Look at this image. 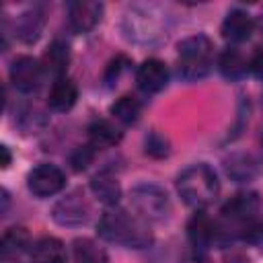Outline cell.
<instances>
[{
    "label": "cell",
    "mask_w": 263,
    "mask_h": 263,
    "mask_svg": "<svg viewBox=\"0 0 263 263\" xmlns=\"http://www.w3.org/2000/svg\"><path fill=\"white\" fill-rule=\"evenodd\" d=\"M261 142H263V134H261Z\"/></svg>",
    "instance_id": "obj_30"
},
{
    "label": "cell",
    "mask_w": 263,
    "mask_h": 263,
    "mask_svg": "<svg viewBox=\"0 0 263 263\" xmlns=\"http://www.w3.org/2000/svg\"><path fill=\"white\" fill-rule=\"evenodd\" d=\"M187 234H189L191 247L205 251L208 245L216 238L218 230H216V224H214L203 212H197V214L189 220V224H187Z\"/></svg>",
    "instance_id": "obj_15"
},
{
    "label": "cell",
    "mask_w": 263,
    "mask_h": 263,
    "mask_svg": "<svg viewBox=\"0 0 263 263\" xmlns=\"http://www.w3.org/2000/svg\"><path fill=\"white\" fill-rule=\"evenodd\" d=\"M95 154H97V148H95V146H90V144L78 146V148L72 152V156H70L72 168H74V171H84V168L92 162Z\"/></svg>",
    "instance_id": "obj_26"
},
{
    "label": "cell",
    "mask_w": 263,
    "mask_h": 263,
    "mask_svg": "<svg viewBox=\"0 0 263 263\" xmlns=\"http://www.w3.org/2000/svg\"><path fill=\"white\" fill-rule=\"evenodd\" d=\"M136 82H138L140 90H144L146 95L160 92L168 82V70H166L164 62H160L156 58L142 62V66L136 72Z\"/></svg>",
    "instance_id": "obj_11"
},
{
    "label": "cell",
    "mask_w": 263,
    "mask_h": 263,
    "mask_svg": "<svg viewBox=\"0 0 263 263\" xmlns=\"http://www.w3.org/2000/svg\"><path fill=\"white\" fill-rule=\"evenodd\" d=\"M121 29L123 35L134 43H156L166 35L162 27V18L144 8H129L123 14Z\"/></svg>",
    "instance_id": "obj_5"
},
{
    "label": "cell",
    "mask_w": 263,
    "mask_h": 263,
    "mask_svg": "<svg viewBox=\"0 0 263 263\" xmlns=\"http://www.w3.org/2000/svg\"><path fill=\"white\" fill-rule=\"evenodd\" d=\"M0 152H2V166L6 168L10 164V150H8V146H0Z\"/></svg>",
    "instance_id": "obj_29"
},
{
    "label": "cell",
    "mask_w": 263,
    "mask_h": 263,
    "mask_svg": "<svg viewBox=\"0 0 263 263\" xmlns=\"http://www.w3.org/2000/svg\"><path fill=\"white\" fill-rule=\"evenodd\" d=\"M132 208L146 222H162L171 214V199L166 191L152 183H140L129 193Z\"/></svg>",
    "instance_id": "obj_4"
},
{
    "label": "cell",
    "mask_w": 263,
    "mask_h": 263,
    "mask_svg": "<svg viewBox=\"0 0 263 263\" xmlns=\"http://www.w3.org/2000/svg\"><path fill=\"white\" fill-rule=\"evenodd\" d=\"M68 60H70V49H68V43L55 39L47 53H45V70L53 72L58 78H62V74L66 72V66H68Z\"/></svg>",
    "instance_id": "obj_23"
},
{
    "label": "cell",
    "mask_w": 263,
    "mask_h": 263,
    "mask_svg": "<svg viewBox=\"0 0 263 263\" xmlns=\"http://www.w3.org/2000/svg\"><path fill=\"white\" fill-rule=\"evenodd\" d=\"M214 45L205 35H191L179 43L177 70L183 80H199L212 70Z\"/></svg>",
    "instance_id": "obj_3"
},
{
    "label": "cell",
    "mask_w": 263,
    "mask_h": 263,
    "mask_svg": "<svg viewBox=\"0 0 263 263\" xmlns=\"http://www.w3.org/2000/svg\"><path fill=\"white\" fill-rule=\"evenodd\" d=\"M78 99V88L76 84L70 80V78H55V82L51 84L49 88V95H47V105L51 111H58V113H64L68 109L74 107Z\"/></svg>",
    "instance_id": "obj_13"
},
{
    "label": "cell",
    "mask_w": 263,
    "mask_h": 263,
    "mask_svg": "<svg viewBox=\"0 0 263 263\" xmlns=\"http://www.w3.org/2000/svg\"><path fill=\"white\" fill-rule=\"evenodd\" d=\"M103 16V4L92 0H74L68 4V25L74 33H88Z\"/></svg>",
    "instance_id": "obj_10"
},
{
    "label": "cell",
    "mask_w": 263,
    "mask_h": 263,
    "mask_svg": "<svg viewBox=\"0 0 263 263\" xmlns=\"http://www.w3.org/2000/svg\"><path fill=\"white\" fill-rule=\"evenodd\" d=\"M121 140V132L107 119H95L88 125V144L95 148H111Z\"/></svg>",
    "instance_id": "obj_19"
},
{
    "label": "cell",
    "mask_w": 263,
    "mask_h": 263,
    "mask_svg": "<svg viewBox=\"0 0 263 263\" xmlns=\"http://www.w3.org/2000/svg\"><path fill=\"white\" fill-rule=\"evenodd\" d=\"M259 212V195L255 191H242L230 197L222 208V218L226 222L238 224L242 234L255 224V216Z\"/></svg>",
    "instance_id": "obj_6"
},
{
    "label": "cell",
    "mask_w": 263,
    "mask_h": 263,
    "mask_svg": "<svg viewBox=\"0 0 263 263\" xmlns=\"http://www.w3.org/2000/svg\"><path fill=\"white\" fill-rule=\"evenodd\" d=\"M224 171L226 175L236 181V183H247V181H253L259 173V164L257 160L251 156V154H245V152H236V154H230L226 160H224Z\"/></svg>",
    "instance_id": "obj_14"
},
{
    "label": "cell",
    "mask_w": 263,
    "mask_h": 263,
    "mask_svg": "<svg viewBox=\"0 0 263 263\" xmlns=\"http://www.w3.org/2000/svg\"><path fill=\"white\" fill-rule=\"evenodd\" d=\"M88 216H90V208H88L82 191L68 193L51 210V218L60 226H82V224H86Z\"/></svg>",
    "instance_id": "obj_9"
},
{
    "label": "cell",
    "mask_w": 263,
    "mask_h": 263,
    "mask_svg": "<svg viewBox=\"0 0 263 263\" xmlns=\"http://www.w3.org/2000/svg\"><path fill=\"white\" fill-rule=\"evenodd\" d=\"M97 230L99 236L107 242H115L129 249H142L152 242V234L146 220L134 218L125 210H107L101 216Z\"/></svg>",
    "instance_id": "obj_1"
},
{
    "label": "cell",
    "mask_w": 263,
    "mask_h": 263,
    "mask_svg": "<svg viewBox=\"0 0 263 263\" xmlns=\"http://www.w3.org/2000/svg\"><path fill=\"white\" fill-rule=\"evenodd\" d=\"M140 113H142V103H140L136 97H129V95L119 97V99L111 105V115H113L117 121L125 123V125L136 123V121L140 119Z\"/></svg>",
    "instance_id": "obj_22"
},
{
    "label": "cell",
    "mask_w": 263,
    "mask_h": 263,
    "mask_svg": "<svg viewBox=\"0 0 263 263\" xmlns=\"http://www.w3.org/2000/svg\"><path fill=\"white\" fill-rule=\"evenodd\" d=\"M74 263H107V253L90 238H76L72 242Z\"/></svg>",
    "instance_id": "obj_21"
},
{
    "label": "cell",
    "mask_w": 263,
    "mask_h": 263,
    "mask_svg": "<svg viewBox=\"0 0 263 263\" xmlns=\"http://www.w3.org/2000/svg\"><path fill=\"white\" fill-rule=\"evenodd\" d=\"M253 18L249 16V12L240 10V8H234L226 14L224 23H222V37L230 43H242L251 37L253 33Z\"/></svg>",
    "instance_id": "obj_12"
},
{
    "label": "cell",
    "mask_w": 263,
    "mask_h": 263,
    "mask_svg": "<svg viewBox=\"0 0 263 263\" xmlns=\"http://www.w3.org/2000/svg\"><path fill=\"white\" fill-rule=\"evenodd\" d=\"M43 25H45V16H43V10L39 8H31L23 14H18L16 18V25H14V31H16V37L25 43H35L43 31Z\"/></svg>",
    "instance_id": "obj_17"
},
{
    "label": "cell",
    "mask_w": 263,
    "mask_h": 263,
    "mask_svg": "<svg viewBox=\"0 0 263 263\" xmlns=\"http://www.w3.org/2000/svg\"><path fill=\"white\" fill-rule=\"evenodd\" d=\"M43 76H45V68L39 64V60L31 55H21L10 66V82L14 84L16 90L25 95L37 92L43 84Z\"/></svg>",
    "instance_id": "obj_7"
},
{
    "label": "cell",
    "mask_w": 263,
    "mask_h": 263,
    "mask_svg": "<svg viewBox=\"0 0 263 263\" xmlns=\"http://www.w3.org/2000/svg\"><path fill=\"white\" fill-rule=\"evenodd\" d=\"M132 62L125 58V55H117L115 60H111L109 62V66H107V70H105V74H103V80L107 82V84H113V82H117V78L121 76V72H125L127 70V66H129Z\"/></svg>",
    "instance_id": "obj_27"
},
{
    "label": "cell",
    "mask_w": 263,
    "mask_h": 263,
    "mask_svg": "<svg viewBox=\"0 0 263 263\" xmlns=\"http://www.w3.org/2000/svg\"><path fill=\"white\" fill-rule=\"evenodd\" d=\"M90 191L95 193V197L105 203V205H115L121 197V187H119V181L107 173V171H101L99 175L92 177L90 181Z\"/></svg>",
    "instance_id": "obj_18"
},
{
    "label": "cell",
    "mask_w": 263,
    "mask_h": 263,
    "mask_svg": "<svg viewBox=\"0 0 263 263\" xmlns=\"http://www.w3.org/2000/svg\"><path fill=\"white\" fill-rule=\"evenodd\" d=\"M177 191L183 201L191 208H205L210 205L220 193V181L212 166L199 162L187 166L177 179Z\"/></svg>",
    "instance_id": "obj_2"
},
{
    "label": "cell",
    "mask_w": 263,
    "mask_h": 263,
    "mask_svg": "<svg viewBox=\"0 0 263 263\" xmlns=\"http://www.w3.org/2000/svg\"><path fill=\"white\" fill-rule=\"evenodd\" d=\"M218 70L222 72L224 78H230V80H238L247 74L249 70V62L245 60V55L236 49V47H228L220 53L218 58Z\"/></svg>",
    "instance_id": "obj_20"
},
{
    "label": "cell",
    "mask_w": 263,
    "mask_h": 263,
    "mask_svg": "<svg viewBox=\"0 0 263 263\" xmlns=\"http://www.w3.org/2000/svg\"><path fill=\"white\" fill-rule=\"evenodd\" d=\"M27 187L37 197H49L66 187V175L55 164L41 162L27 175Z\"/></svg>",
    "instance_id": "obj_8"
},
{
    "label": "cell",
    "mask_w": 263,
    "mask_h": 263,
    "mask_svg": "<svg viewBox=\"0 0 263 263\" xmlns=\"http://www.w3.org/2000/svg\"><path fill=\"white\" fill-rule=\"evenodd\" d=\"M144 148H146V154L154 158H164L168 154V140L158 132H150L144 140Z\"/></svg>",
    "instance_id": "obj_25"
},
{
    "label": "cell",
    "mask_w": 263,
    "mask_h": 263,
    "mask_svg": "<svg viewBox=\"0 0 263 263\" xmlns=\"http://www.w3.org/2000/svg\"><path fill=\"white\" fill-rule=\"evenodd\" d=\"M33 263H66V249L53 236H41L31 245Z\"/></svg>",
    "instance_id": "obj_16"
},
{
    "label": "cell",
    "mask_w": 263,
    "mask_h": 263,
    "mask_svg": "<svg viewBox=\"0 0 263 263\" xmlns=\"http://www.w3.org/2000/svg\"><path fill=\"white\" fill-rule=\"evenodd\" d=\"M249 70L253 72V76H255V78L263 80V49H261V51H257V53L249 60Z\"/></svg>",
    "instance_id": "obj_28"
},
{
    "label": "cell",
    "mask_w": 263,
    "mask_h": 263,
    "mask_svg": "<svg viewBox=\"0 0 263 263\" xmlns=\"http://www.w3.org/2000/svg\"><path fill=\"white\" fill-rule=\"evenodd\" d=\"M27 245H29V232L25 228H21V226H12L2 236V247H0L2 257L8 259V257L18 255Z\"/></svg>",
    "instance_id": "obj_24"
}]
</instances>
